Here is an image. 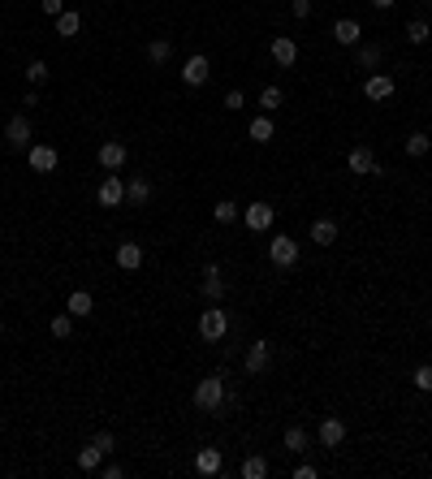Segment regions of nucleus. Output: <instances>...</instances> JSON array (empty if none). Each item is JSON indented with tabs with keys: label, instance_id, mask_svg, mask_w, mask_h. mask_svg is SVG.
I'll list each match as a JSON object with an SVG mask.
<instances>
[{
	"label": "nucleus",
	"instance_id": "obj_1",
	"mask_svg": "<svg viewBox=\"0 0 432 479\" xmlns=\"http://www.w3.org/2000/svg\"><path fill=\"white\" fill-rule=\"evenodd\" d=\"M195 406L203 414H216L220 406H225V372H212V376L199 380L195 385Z\"/></svg>",
	"mask_w": 432,
	"mask_h": 479
},
{
	"label": "nucleus",
	"instance_id": "obj_2",
	"mask_svg": "<svg viewBox=\"0 0 432 479\" xmlns=\"http://www.w3.org/2000/svg\"><path fill=\"white\" fill-rule=\"evenodd\" d=\"M225 332H229V315L212 302V307L199 315V337H203L207 345H216V341H225Z\"/></svg>",
	"mask_w": 432,
	"mask_h": 479
},
{
	"label": "nucleus",
	"instance_id": "obj_3",
	"mask_svg": "<svg viewBox=\"0 0 432 479\" xmlns=\"http://www.w3.org/2000/svg\"><path fill=\"white\" fill-rule=\"evenodd\" d=\"M268 259H273L277 268H294V264H298V242H294L290 233L268 237Z\"/></svg>",
	"mask_w": 432,
	"mask_h": 479
},
{
	"label": "nucleus",
	"instance_id": "obj_4",
	"mask_svg": "<svg viewBox=\"0 0 432 479\" xmlns=\"http://www.w3.org/2000/svg\"><path fill=\"white\" fill-rule=\"evenodd\" d=\"M346 169H350V173H359V178H376V173H385V169L376 164V151H372V147H363V142H359V147H350Z\"/></svg>",
	"mask_w": 432,
	"mask_h": 479
},
{
	"label": "nucleus",
	"instance_id": "obj_5",
	"mask_svg": "<svg viewBox=\"0 0 432 479\" xmlns=\"http://www.w3.org/2000/svg\"><path fill=\"white\" fill-rule=\"evenodd\" d=\"M95 160H100V169H108V173H117L125 160H130V147H125L121 138H108V142H100V151H95Z\"/></svg>",
	"mask_w": 432,
	"mask_h": 479
},
{
	"label": "nucleus",
	"instance_id": "obj_6",
	"mask_svg": "<svg viewBox=\"0 0 432 479\" xmlns=\"http://www.w3.org/2000/svg\"><path fill=\"white\" fill-rule=\"evenodd\" d=\"M26 164L35 169V173H56V164H61V151H56V147H48V142H30Z\"/></svg>",
	"mask_w": 432,
	"mask_h": 479
},
{
	"label": "nucleus",
	"instance_id": "obj_7",
	"mask_svg": "<svg viewBox=\"0 0 432 479\" xmlns=\"http://www.w3.org/2000/svg\"><path fill=\"white\" fill-rule=\"evenodd\" d=\"M393 91H398L393 74H367V83H363V95H367L372 104H385V100H393Z\"/></svg>",
	"mask_w": 432,
	"mask_h": 479
},
{
	"label": "nucleus",
	"instance_id": "obj_8",
	"mask_svg": "<svg viewBox=\"0 0 432 479\" xmlns=\"http://www.w3.org/2000/svg\"><path fill=\"white\" fill-rule=\"evenodd\" d=\"M243 220H247V229H251V233H264V229H273L277 207H273V203H251L247 212H243Z\"/></svg>",
	"mask_w": 432,
	"mask_h": 479
},
{
	"label": "nucleus",
	"instance_id": "obj_9",
	"mask_svg": "<svg viewBox=\"0 0 432 479\" xmlns=\"http://www.w3.org/2000/svg\"><path fill=\"white\" fill-rule=\"evenodd\" d=\"M95 203H100V207H121V203H125V182L117 178V173H108V178L100 182V190H95Z\"/></svg>",
	"mask_w": 432,
	"mask_h": 479
},
{
	"label": "nucleus",
	"instance_id": "obj_10",
	"mask_svg": "<svg viewBox=\"0 0 432 479\" xmlns=\"http://www.w3.org/2000/svg\"><path fill=\"white\" fill-rule=\"evenodd\" d=\"M207 74H212V61H207L203 52L186 56V65H182V83H186V87H203V83H207Z\"/></svg>",
	"mask_w": 432,
	"mask_h": 479
},
{
	"label": "nucleus",
	"instance_id": "obj_11",
	"mask_svg": "<svg viewBox=\"0 0 432 479\" xmlns=\"http://www.w3.org/2000/svg\"><path fill=\"white\" fill-rule=\"evenodd\" d=\"M243 363H247V376H264L268 363H273V345H268V341H251Z\"/></svg>",
	"mask_w": 432,
	"mask_h": 479
},
{
	"label": "nucleus",
	"instance_id": "obj_12",
	"mask_svg": "<svg viewBox=\"0 0 432 479\" xmlns=\"http://www.w3.org/2000/svg\"><path fill=\"white\" fill-rule=\"evenodd\" d=\"M342 440H346V423L338 419V414H329V419H320V445H325V449H338Z\"/></svg>",
	"mask_w": 432,
	"mask_h": 479
},
{
	"label": "nucleus",
	"instance_id": "obj_13",
	"mask_svg": "<svg viewBox=\"0 0 432 479\" xmlns=\"http://www.w3.org/2000/svg\"><path fill=\"white\" fill-rule=\"evenodd\" d=\"M5 138H9V147L30 151V121H26V117H9V121H5Z\"/></svg>",
	"mask_w": 432,
	"mask_h": 479
},
{
	"label": "nucleus",
	"instance_id": "obj_14",
	"mask_svg": "<svg viewBox=\"0 0 432 479\" xmlns=\"http://www.w3.org/2000/svg\"><path fill=\"white\" fill-rule=\"evenodd\" d=\"M268 52H273V61H277V65H285V70H290L294 61H298V43H294L290 35H277L273 43H268Z\"/></svg>",
	"mask_w": 432,
	"mask_h": 479
},
{
	"label": "nucleus",
	"instance_id": "obj_15",
	"mask_svg": "<svg viewBox=\"0 0 432 479\" xmlns=\"http://www.w3.org/2000/svg\"><path fill=\"white\" fill-rule=\"evenodd\" d=\"M333 39H338L342 47H355L363 39V26L355 18H338V22H333Z\"/></svg>",
	"mask_w": 432,
	"mask_h": 479
},
{
	"label": "nucleus",
	"instance_id": "obj_16",
	"mask_svg": "<svg viewBox=\"0 0 432 479\" xmlns=\"http://www.w3.org/2000/svg\"><path fill=\"white\" fill-rule=\"evenodd\" d=\"M311 242L316 246H333V242H338V220H329V216L311 220Z\"/></svg>",
	"mask_w": 432,
	"mask_h": 479
},
{
	"label": "nucleus",
	"instance_id": "obj_17",
	"mask_svg": "<svg viewBox=\"0 0 432 479\" xmlns=\"http://www.w3.org/2000/svg\"><path fill=\"white\" fill-rule=\"evenodd\" d=\"M117 268H125V273L143 268V246H138V242H121V246H117Z\"/></svg>",
	"mask_w": 432,
	"mask_h": 479
},
{
	"label": "nucleus",
	"instance_id": "obj_18",
	"mask_svg": "<svg viewBox=\"0 0 432 479\" xmlns=\"http://www.w3.org/2000/svg\"><path fill=\"white\" fill-rule=\"evenodd\" d=\"M78 30H83V13H78V9H65V13L56 18V35H61V39H74Z\"/></svg>",
	"mask_w": 432,
	"mask_h": 479
},
{
	"label": "nucleus",
	"instance_id": "obj_19",
	"mask_svg": "<svg viewBox=\"0 0 432 479\" xmlns=\"http://www.w3.org/2000/svg\"><path fill=\"white\" fill-rule=\"evenodd\" d=\"M220 294H225V277H220V268H207L203 273V298L220 302Z\"/></svg>",
	"mask_w": 432,
	"mask_h": 479
},
{
	"label": "nucleus",
	"instance_id": "obj_20",
	"mask_svg": "<svg viewBox=\"0 0 432 479\" xmlns=\"http://www.w3.org/2000/svg\"><path fill=\"white\" fill-rule=\"evenodd\" d=\"M91 307H95V298H91L87 290H74V294H70V302H65V311H70L74 319H87V315H91Z\"/></svg>",
	"mask_w": 432,
	"mask_h": 479
},
{
	"label": "nucleus",
	"instance_id": "obj_21",
	"mask_svg": "<svg viewBox=\"0 0 432 479\" xmlns=\"http://www.w3.org/2000/svg\"><path fill=\"white\" fill-rule=\"evenodd\" d=\"M273 134H277V125H273V117H251V142H273Z\"/></svg>",
	"mask_w": 432,
	"mask_h": 479
},
{
	"label": "nucleus",
	"instance_id": "obj_22",
	"mask_svg": "<svg viewBox=\"0 0 432 479\" xmlns=\"http://www.w3.org/2000/svg\"><path fill=\"white\" fill-rule=\"evenodd\" d=\"M152 199V182L147 178H130L125 182V203H147Z\"/></svg>",
	"mask_w": 432,
	"mask_h": 479
},
{
	"label": "nucleus",
	"instance_id": "obj_23",
	"mask_svg": "<svg viewBox=\"0 0 432 479\" xmlns=\"http://www.w3.org/2000/svg\"><path fill=\"white\" fill-rule=\"evenodd\" d=\"M195 471L199 475H216L220 471V449H199L195 454Z\"/></svg>",
	"mask_w": 432,
	"mask_h": 479
},
{
	"label": "nucleus",
	"instance_id": "obj_24",
	"mask_svg": "<svg viewBox=\"0 0 432 479\" xmlns=\"http://www.w3.org/2000/svg\"><path fill=\"white\" fill-rule=\"evenodd\" d=\"M307 445H311L307 427H285V454H302Z\"/></svg>",
	"mask_w": 432,
	"mask_h": 479
},
{
	"label": "nucleus",
	"instance_id": "obj_25",
	"mask_svg": "<svg viewBox=\"0 0 432 479\" xmlns=\"http://www.w3.org/2000/svg\"><path fill=\"white\" fill-rule=\"evenodd\" d=\"M264 475H268V458L247 454V458H243V479H264Z\"/></svg>",
	"mask_w": 432,
	"mask_h": 479
},
{
	"label": "nucleus",
	"instance_id": "obj_26",
	"mask_svg": "<svg viewBox=\"0 0 432 479\" xmlns=\"http://www.w3.org/2000/svg\"><path fill=\"white\" fill-rule=\"evenodd\" d=\"M173 56V43L165 39V35H160V39H152L147 43V61H152V65H165V61Z\"/></svg>",
	"mask_w": 432,
	"mask_h": 479
},
{
	"label": "nucleus",
	"instance_id": "obj_27",
	"mask_svg": "<svg viewBox=\"0 0 432 479\" xmlns=\"http://www.w3.org/2000/svg\"><path fill=\"white\" fill-rule=\"evenodd\" d=\"M100 462H104V449H100V445L78 449V467H83V471H100Z\"/></svg>",
	"mask_w": 432,
	"mask_h": 479
},
{
	"label": "nucleus",
	"instance_id": "obj_28",
	"mask_svg": "<svg viewBox=\"0 0 432 479\" xmlns=\"http://www.w3.org/2000/svg\"><path fill=\"white\" fill-rule=\"evenodd\" d=\"M281 104H285V91L281 87H264L260 91V108H264V113H277Z\"/></svg>",
	"mask_w": 432,
	"mask_h": 479
},
{
	"label": "nucleus",
	"instance_id": "obj_29",
	"mask_svg": "<svg viewBox=\"0 0 432 479\" xmlns=\"http://www.w3.org/2000/svg\"><path fill=\"white\" fill-rule=\"evenodd\" d=\"M428 39H432V26H428V22H420V18L407 22V43L420 47V43H428Z\"/></svg>",
	"mask_w": 432,
	"mask_h": 479
},
{
	"label": "nucleus",
	"instance_id": "obj_30",
	"mask_svg": "<svg viewBox=\"0 0 432 479\" xmlns=\"http://www.w3.org/2000/svg\"><path fill=\"white\" fill-rule=\"evenodd\" d=\"M402 147H407V156H411V160H420V156H428L432 138H428V134H407V142H402Z\"/></svg>",
	"mask_w": 432,
	"mask_h": 479
},
{
	"label": "nucleus",
	"instance_id": "obj_31",
	"mask_svg": "<svg viewBox=\"0 0 432 479\" xmlns=\"http://www.w3.org/2000/svg\"><path fill=\"white\" fill-rule=\"evenodd\" d=\"M212 216H216V225H234V220H238V216H243V212H238V203H229V199H220V203L212 207Z\"/></svg>",
	"mask_w": 432,
	"mask_h": 479
},
{
	"label": "nucleus",
	"instance_id": "obj_32",
	"mask_svg": "<svg viewBox=\"0 0 432 479\" xmlns=\"http://www.w3.org/2000/svg\"><path fill=\"white\" fill-rule=\"evenodd\" d=\"M48 78H52V70H48L43 61H30V65H26V83H30V87H43Z\"/></svg>",
	"mask_w": 432,
	"mask_h": 479
},
{
	"label": "nucleus",
	"instance_id": "obj_33",
	"mask_svg": "<svg viewBox=\"0 0 432 479\" xmlns=\"http://www.w3.org/2000/svg\"><path fill=\"white\" fill-rule=\"evenodd\" d=\"M380 65V47L376 43H363L359 47V70H376Z\"/></svg>",
	"mask_w": 432,
	"mask_h": 479
},
{
	"label": "nucleus",
	"instance_id": "obj_34",
	"mask_svg": "<svg viewBox=\"0 0 432 479\" xmlns=\"http://www.w3.org/2000/svg\"><path fill=\"white\" fill-rule=\"evenodd\" d=\"M411 385L420 389V393H432V363H424V367H415V376H411Z\"/></svg>",
	"mask_w": 432,
	"mask_h": 479
},
{
	"label": "nucleus",
	"instance_id": "obj_35",
	"mask_svg": "<svg viewBox=\"0 0 432 479\" xmlns=\"http://www.w3.org/2000/svg\"><path fill=\"white\" fill-rule=\"evenodd\" d=\"M70 332H74V315L65 311V315H56V319H52V337H56V341H65Z\"/></svg>",
	"mask_w": 432,
	"mask_h": 479
},
{
	"label": "nucleus",
	"instance_id": "obj_36",
	"mask_svg": "<svg viewBox=\"0 0 432 479\" xmlns=\"http://www.w3.org/2000/svg\"><path fill=\"white\" fill-rule=\"evenodd\" d=\"M225 108H229V113H243V108H247V95L238 91V87H234V91H225Z\"/></svg>",
	"mask_w": 432,
	"mask_h": 479
},
{
	"label": "nucleus",
	"instance_id": "obj_37",
	"mask_svg": "<svg viewBox=\"0 0 432 479\" xmlns=\"http://www.w3.org/2000/svg\"><path fill=\"white\" fill-rule=\"evenodd\" d=\"M91 445H100V449H104V454H113V449H117V440H113V432H95V436H91Z\"/></svg>",
	"mask_w": 432,
	"mask_h": 479
},
{
	"label": "nucleus",
	"instance_id": "obj_38",
	"mask_svg": "<svg viewBox=\"0 0 432 479\" xmlns=\"http://www.w3.org/2000/svg\"><path fill=\"white\" fill-rule=\"evenodd\" d=\"M290 13L294 18H311V0H290Z\"/></svg>",
	"mask_w": 432,
	"mask_h": 479
},
{
	"label": "nucleus",
	"instance_id": "obj_39",
	"mask_svg": "<svg viewBox=\"0 0 432 479\" xmlns=\"http://www.w3.org/2000/svg\"><path fill=\"white\" fill-rule=\"evenodd\" d=\"M43 13L48 18H61V13H65V0H43Z\"/></svg>",
	"mask_w": 432,
	"mask_h": 479
},
{
	"label": "nucleus",
	"instance_id": "obj_40",
	"mask_svg": "<svg viewBox=\"0 0 432 479\" xmlns=\"http://www.w3.org/2000/svg\"><path fill=\"white\" fill-rule=\"evenodd\" d=\"M294 479H316V467H311V462H302V467H294Z\"/></svg>",
	"mask_w": 432,
	"mask_h": 479
},
{
	"label": "nucleus",
	"instance_id": "obj_41",
	"mask_svg": "<svg viewBox=\"0 0 432 479\" xmlns=\"http://www.w3.org/2000/svg\"><path fill=\"white\" fill-rule=\"evenodd\" d=\"M121 475H125V471L117 467V462H108V467H104V479H121Z\"/></svg>",
	"mask_w": 432,
	"mask_h": 479
},
{
	"label": "nucleus",
	"instance_id": "obj_42",
	"mask_svg": "<svg viewBox=\"0 0 432 479\" xmlns=\"http://www.w3.org/2000/svg\"><path fill=\"white\" fill-rule=\"evenodd\" d=\"M398 0H372V9H393Z\"/></svg>",
	"mask_w": 432,
	"mask_h": 479
},
{
	"label": "nucleus",
	"instance_id": "obj_43",
	"mask_svg": "<svg viewBox=\"0 0 432 479\" xmlns=\"http://www.w3.org/2000/svg\"><path fill=\"white\" fill-rule=\"evenodd\" d=\"M0 337H5V319H0Z\"/></svg>",
	"mask_w": 432,
	"mask_h": 479
},
{
	"label": "nucleus",
	"instance_id": "obj_44",
	"mask_svg": "<svg viewBox=\"0 0 432 479\" xmlns=\"http://www.w3.org/2000/svg\"><path fill=\"white\" fill-rule=\"evenodd\" d=\"M428 9H432V0H428Z\"/></svg>",
	"mask_w": 432,
	"mask_h": 479
}]
</instances>
